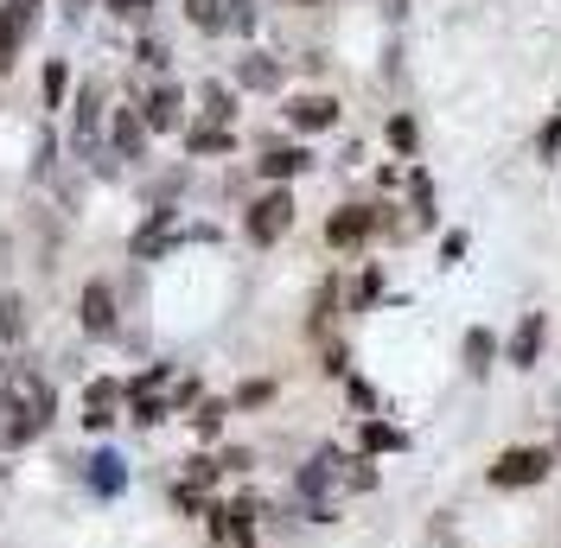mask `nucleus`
<instances>
[{
    "label": "nucleus",
    "instance_id": "13",
    "mask_svg": "<svg viewBox=\"0 0 561 548\" xmlns=\"http://www.w3.org/2000/svg\"><path fill=\"white\" fill-rule=\"evenodd\" d=\"M115 402H122V383L96 377L83 389V427H108V421H115Z\"/></svg>",
    "mask_w": 561,
    "mask_h": 548
},
{
    "label": "nucleus",
    "instance_id": "24",
    "mask_svg": "<svg viewBox=\"0 0 561 548\" xmlns=\"http://www.w3.org/2000/svg\"><path fill=\"white\" fill-rule=\"evenodd\" d=\"M536 160H549V167L561 160V115H549V122H542V135H536Z\"/></svg>",
    "mask_w": 561,
    "mask_h": 548
},
{
    "label": "nucleus",
    "instance_id": "16",
    "mask_svg": "<svg viewBox=\"0 0 561 548\" xmlns=\"http://www.w3.org/2000/svg\"><path fill=\"white\" fill-rule=\"evenodd\" d=\"M122 484H128L122 459H115V453H96V459H90V491H96V498H122Z\"/></svg>",
    "mask_w": 561,
    "mask_h": 548
},
{
    "label": "nucleus",
    "instance_id": "27",
    "mask_svg": "<svg viewBox=\"0 0 561 548\" xmlns=\"http://www.w3.org/2000/svg\"><path fill=\"white\" fill-rule=\"evenodd\" d=\"M167 414H173L167 396H135V421H140V427H153V421H167Z\"/></svg>",
    "mask_w": 561,
    "mask_h": 548
},
{
    "label": "nucleus",
    "instance_id": "11",
    "mask_svg": "<svg viewBox=\"0 0 561 548\" xmlns=\"http://www.w3.org/2000/svg\"><path fill=\"white\" fill-rule=\"evenodd\" d=\"M255 167H262V179L287 185V179H300V172L313 167V153H307V147H268V153H262Z\"/></svg>",
    "mask_w": 561,
    "mask_h": 548
},
{
    "label": "nucleus",
    "instance_id": "7",
    "mask_svg": "<svg viewBox=\"0 0 561 548\" xmlns=\"http://www.w3.org/2000/svg\"><path fill=\"white\" fill-rule=\"evenodd\" d=\"M77 319H83L90 339H108V332H115V294H108V281H90V287H83Z\"/></svg>",
    "mask_w": 561,
    "mask_h": 548
},
{
    "label": "nucleus",
    "instance_id": "14",
    "mask_svg": "<svg viewBox=\"0 0 561 548\" xmlns=\"http://www.w3.org/2000/svg\"><path fill=\"white\" fill-rule=\"evenodd\" d=\"M237 83H243V90H280V65L268 52H249L243 65H237Z\"/></svg>",
    "mask_w": 561,
    "mask_h": 548
},
{
    "label": "nucleus",
    "instance_id": "32",
    "mask_svg": "<svg viewBox=\"0 0 561 548\" xmlns=\"http://www.w3.org/2000/svg\"><path fill=\"white\" fill-rule=\"evenodd\" d=\"M45 103H65V65L45 70Z\"/></svg>",
    "mask_w": 561,
    "mask_h": 548
},
{
    "label": "nucleus",
    "instance_id": "20",
    "mask_svg": "<svg viewBox=\"0 0 561 548\" xmlns=\"http://www.w3.org/2000/svg\"><path fill=\"white\" fill-rule=\"evenodd\" d=\"M185 13L198 33H224V0H185Z\"/></svg>",
    "mask_w": 561,
    "mask_h": 548
},
{
    "label": "nucleus",
    "instance_id": "21",
    "mask_svg": "<svg viewBox=\"0 0 561 548\" xmlns=\"http://www.w3.org/2000/svg\"><path fill=\"white\" fill-rule=\"evenodd\" d=\"M185 147H192V153H230V128H192Z\"/></svg>",
    "mask_w": 561,
    "mask_h": 548
},
{
    "label": "nucleus",
    "instance_id": "25",
    "mask_svg": "<svg viewBox=\"0 0 561 548\" xmlns=\"http://www.w3.org/2000/svg\"><path fill=\"white\" fill-rule=\"evenodd\" d=\"M345 484H351V491H377V466H370L364 453H357V459H345Z\"/></svg>",
    "mask_w": 561,
    "mask_h": 548
},
{
    "label": "nucleus",
    "instance_id": "2",
    "mask_svg": "<svg viewBox=\"0 0 561 548\" xmlns=\"http://www.w3.org/2000/svg\"><path fill=\"white\" fill-rule=\"evenodd\" d=\"M556 472H561L556 446H504L485 466V484L491 491H536V484H549Z\"/></svg>",
    "mask_w": 561,
    "mask_h": 548
},
{
    "label": "nucleus",
    "instance_id": "17",
    "mask_svg": "<svg viewBox=\"0 0 561 548\" xmlns=\"http://www.w3.org/2000/svg\"><path fill=\"white\" fill-rule=\"evenodd\" d=\"M0 339H7V344L26 339V300H20V294H7V300H0Z\"/></svg>",
    "mask_w": 561,
    "mask_h": 548
},
{
    "label": "nucleus",
    "instance_id": "12",
    "mask_svg": "<svg viewBox=\"0 0 561 548\" xmlns=\"http://www.w3.org/2000/svg\"><path fill=\"white\" fill-rule=\"evenodd\" d=\"M357 453H364V459H377V453H409V434H402V427H389V421H377V414H370V421L357 427Z\"/></svg>",
    "mask_w": 561,
    "mask_h": 548
},
{
    "label": "nucleus",
    "instance_id": "9",
    "mask_svg": "<svg viewBox=\"0 0 561 548\" xmlns=\"http://www.w3.org/2000/svg\"><path fill=\"white\" fill-rule=\"evenodd\" d=\"M287 122H294L300 135H319V128L339 122V103H332V96H294V103H287Z\"/></svg>",
    "mask_w": 561,
    "mask_h": 548
},
{
    "label": "nucleus",
    "instance_id": "3",
    "mask_svg": "<svg viewBox=\"0 0 561 548\" xmlns=\"http://www.w3.org/2000/svg\"><path fill=\"white\" fill-rule=\"evenodd\" d=\"M249 242H262V249H268V242H280L287 237V230H294V192H287V185H275V192H262V198H255V205H249Z\"/></svg>",
    "mask_w": 561,
    "mask_h": 548
},
{
    "label": "nucleus",
    "instance_id": "35",
    "mask_svg": "<svg viewBox=\"0 0 561 548\" xmlns=\"http://www.w3.org/2000/svg\"><path fill=\"white\" fill-rule=\"evenodd\" d=\"M70 7H90V0H70Z\"/></svg>",
    "mask_w": 561,
    "mask_h": 548
},
{
    "label": "nucleus",
    "instance_id": "1",
    "mask_svg": "<svg viewBox=\"0 0 561 548\" xmlns=\"http://www.w3.org/2000/svg\"><path fill=\"white\" fill-rule=\"evenodd\" d=\"M51 409H58L51 383L38 377V370H26V364H13V370H7V383H0V414H13V421L0 427V441H7V446H26L33 434H45Z\"/></svg>",
    "mask_w": 561,
    "mask_h": 548
},
{
    "label": "nucleus",
    "instance_id": "26",
    "mask_svg": "<svg viewBox=\"0 0 561 548\" xmlns=\"http://www.w3.org/2000/svg\"><path fill=\"white\" fill-rule=\"evenodd\" d=\"M377 294H383V274H377V269H364V274H357V287H351V307L364 312L370 300H377Z\"/></svg>",
    "mask_w": 561,
    "mask_h": 548
},
{
    "label": "nucleus",
    "instance_id": "10",
    "mask_svg": "<svg viewBox=\"0 0 561 548\" xmlns=\"http://www.w3.org/2000/svg\"><path fill=\"white\" fill-rule=\"evenodd\" d=\"M115 160H147V122H140V109H115Z\"/></svg>",
    "mask_w": 561,
    "mask_h": 548
},
{
    "label": "nucleus",
    "instance_id": "28",
    "mask_svg": "<svg viewBox=\"0 0 561 548\" xmlns=\"http://www.w3.org/2000/svg\"><path fill=\"white\" fill-rule=\"evenodd\" d=\"M255 26V7L249 0H224V33H249Z\"/></svg>",
    "mask_w": 561,
    "mask_h": 548
},
{
    "label": "nucleus",
    "instance_id": "29",
    "mask_svg": "<svg viewBox=\"0 0 561 548\" xmlns=\"http://www.w3.org/2000/svg\"><path fill=\"white\" fill-rule=\"evenodd\" d=\"M262 402H275V383L262 377V383H243L237 389V409H262Z\"/></svg>",
    "mask_w": 561,
    "mask_h": 548
},
{
    "label": "nucleus",
    "instance_id": "22",
    "mask_svg": "<svg viewBox=\"0 0 561 548\" xmlns=\"http://www.w3.org/2000/svg\"><path fill=\"white\" fill-rule=\"evenodd\" d=\"M224 414H230V402H198V414H192V427H198L205 441H217V434H224Z\"/></svg>",
    "mask_w": 561,
    "mask_h": 548
},
{
    "label": "nucleus",
    "instance_id": "4",
    "mask_svg": "<svg viewBox=\"0 0 561 548\" xmlns=\"http://www.w3.org/2000/svg\"><path fill=\"white\" fill-rule=\"evenodd\" d=\"M542 344H549V312H524V319H517V332L504 339V364L536 370V364H542Z\"/></svg>",
    "mask_w": 561,
    "mask_h": 548
},
{
    "label": "nucleus",
    "instance_id": "34",
    "mask_svg": "<svg viewBox=\"0 0 561 548\" xmlns=\"http://www.w3.org/2000/svg\"><path fill=\"white\" fill-rule=\"evenodd\" d=\"M556 466H561V427H556Z\"/></svg>",
    "mask_w": 561,
    "mask_h": 548
},
{
    "label": "nucleus",
    "instance_id": "15",
    "mask_svg": "<svg viewBox=\"0 0 561 548\" xmlns=\"http://www.w3.org/2000/svg\"><path fill=\"white\" fill-rule=\"evenodd\" d=\"M179 109H185V96H179L173 83H160V90L147 96V115H140V122H147V128H179Z\"/></svg>",
    "mask_w": 561,
    "mask_h": 548
},
{
    "label": "nucleus",
    "instance_id": "23",
    "mask_svg": "<svg viewBox=\"0 0 561 548\" xmlns=\"http://www.w3.org/2000/svg\"><path fill=\"white\" fill-rule=\"evenodd\" d=\"M217 472H224V466H217L210 453H192V459H185V484H198V491H205V484H217Z\"/></svg>",
    "mask_w": 561,
    "mask_h": 548
},
{
    "label": "nucleus",
    "instance_id": "8",
    "mask_svg": "<svg viewBox=\"0 0 561 548\" xmlns=\"http://www.w3.org/2000/svg\"><path fill=\"white\" fill-rule=\"evenodd\" d=\"M497 332L491 326H472L466 339H459V364H466V377H491V364H497Z\"/></svg>",
    "mask_w": 561,
    "mask_h": 548
},
{
    "label": "nucleus",
    "instance_id": "5",
    "mask_svg": "<svg viewBox=\"0 0 561 548\" xmlns=\"http://www.w3.org/2000/svg\"><path fill=\"white\" fill-rule=\"evenodd\" d=\"M377 237V210L370 205H339L332 217H325V242L332 249H357V242Z\"/></svg>",
    "mask_w": 561,
    "mask_h": 548
},
{
    "label": "nucleus",
    "instance_id": "33",
    "mask_svg": "<svg viewBox=\"0 0 561 548\" xmlns=\"http://www.w3.org/2000/svg\"><path fill=\"white\" fill-rule=\"evenodd\" d=\"M147 7H153V0H108V13H122V20H140Z\"/></svg>",
    "mask_w": 561,
    "mask_h": 548
},
{
    "label": "nucleus",
    "instance_id": "30",
    "mask_svg": "<svg viewBox=\"0 0 561 548\" xmlns=\"http://www.w3.org/2000/svg\"><path fill=\"white\" fill-rule=\"evenodd\" d=\"M345 389H351V402L364 409V421H370V414H377V389H370L364 377H345Z\"/></svg>",
    "mask_w": 561,
    "mask_h": 548
},
{
    "label": "nucleus",
    "instance_id": "36",
    "mask_svg": "<svg viewBox=\"0 0 561 548\" xmlns=\"http://www.w3.org/2000/svg\"><path fill=\"white\" fill-rule=\"evenodd\" d=\"M556 115H561V109H556Z\"/></svg>",
    "mask_w": 561,
    "mask_h": 548
},
{
    "label": "nucleus",
    "instance_id": "18",
    "mask_svg": "<svg viewBox=\"0 0 561 548\" xmlns=\"http://www.w3.org/2000/svg\"><path fill=\"white\" fill-rule=\"evenodd\" d=\"M198 103H205V115H210V122H217V128H224V122L237 115V96H230L224 83H205V90H198Z\"/></svg>",
    "mask_w": 561,
    "mask_h": 548
},
{
    "label": "nucleus",
    "instance_id": "6",
    "mask_svg": "<svg viewBox=\"0 0 561 548\" xmlns=\"http://www.w3.org/2000/svg\"><path fill=\"white\" fill-rule=\"evenodd\" d=\"M33 7L38 0H7V7H0V77L13 70V58H20V38H26V26H33Z\"/></svg>",
    "mask_w": 561,
    "mask_h": 548
},
{
    "label": "nucleus",
    "instance_id": "31",
    "mask_svg": "<svg viewBox=\"0 0 561 548\" xmlns=\"http://www.w3.org/2000/svg\"><path fill=\"white\" fill-rule=\"evenodd\" d=\"M466 230H447V237H440V262H459V255H466Z\"/></svg>",
    "mask_w": 561,
    "mask_h": 548
},
{
    "label": "nucleus",
    "instance_id": "19",
    "mask_svg": "<svg viewBox=\"0 0 561 548\" xmlns=\"http://www.w3.org/2000/svg\"><path fill=\"white\" fill-rule=\"evenodd\" d=\"M389 147H396V153H415L421 147V128H415V115H389Z\"/></svg>",
    "mask_w": 561,
    "mask_h": 548
}]
</instances>
